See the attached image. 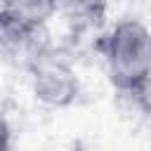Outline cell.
<instances>
[{"label": "cell", "mask_w": 151, "mask_h": 151, "mask_svg": "<svg viewBox=\"0 0 151 151\" xmlns=\"http://www.w3.org/2000/svg\"><path fill=\"white\" fill-rule=\"evenodd\" d=\"M109 80L123 94H144L151 85V28L139 19H118L99 38Z\"/></svg>", "instance_id": "cell-1"}, {"label": "cell", "mask_w": 151, "mask_h": 151, "mask_svg": "<svg viewBox=\"0 0 151 151\" xmlns=\"http://www.w3.org/2000/svg\"><path fill=\"white\" fill-rule=\"evenodd\" d=\"M28 73H31L28 78H31L33 97L50 109H66L80 94L78 71L66 57L54 54L52 50L38 57L28 68Z\"/></svg>", "instance_id": "cell-2"}, {"label": "cell", "mask_w": 151, "mask_h": 151, "mask_svg": "<svg viewBox=\"0 0 151 151\" xmlns=\"http://www.w3.org/2000/svg\"><path fill=\"white\" fill-rule=\"evenodd\" d=\"M50 50L45 40V28L26 24L0 9V59L14 66H24L26 71L33 66L38 57Z\"/></svg>", "instance_id": "cell-3"}, {"label": "cell", "mask_w": 151, "mask_h": 151, "mask_svg": "<svg viewBox=\"0 0 151 151\" xmlns=\"http://www.w3.org/2000/svg\"><path fill=\"white\" fill-rule=\"evenodd\" d=\"M0 9L33 26H47V21L59 12L57 0H0Z\"/></svg>", "instance_id": "cell-4"}, {"label": "cell", "mask_w": 151, "mask_h": 151, "mask_svg": "<svg viewBox=\"0 0 151 151\" xmlns=\"http://www.w3.org/2000/svg\"><path fill=\"white\" fill-rule=\"evenodd\" d=\"M14 137H12V125L7 120V116L0 111V151H12Z\"/></svg>", "instance_id": "cell-5"}, {"label": "cell", "mask_w": 151, "mask_h": 151, "mask_svg": "<svg viewBox=\"0 0 151 151\" xmlns=\"http://www.w3.org/2000/svg\"><path fill=\"white\" fill-rule=\"evenodd\" d=\"M59 2V9H68V7H76L80 2H87V0H57Z\"/></svg>", "instance_id": "cell-6"}]
</instances>
